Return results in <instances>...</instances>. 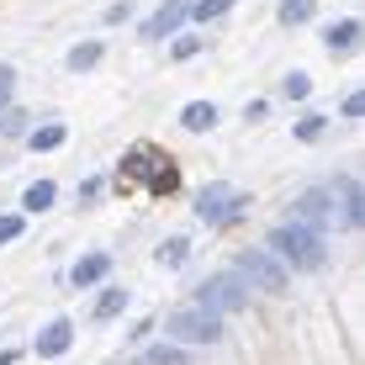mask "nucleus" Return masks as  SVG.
Masks as SVG:
<instances>
[{"mask_svg": "<svg viewBox=\"0 0 365 365\" xmlns=\"http://www.w3.org/2000/svg\"><path fill=\"white\" fill-rule=\"evenodd\" d=\"M270 255L281 259V265H292V270H318L329 249H323L318 228H307V222H281V228L270 233Z\"/></svg>", "mask_w": 365, "mask_h": 365, "instance_id": "obj_1", "label": "nucleus"}, {"mask_svg": "<svg viewBox=\"0 0 365 365\" xmlns=\"http://www.w3.org/2000/svg\"><path fill=\"white\" fill-rule=\"evenodd\" d=\"M138 175H148V191H175V159L170 154H159L154 143H138V148H128V159H122V185L128 180H138Z\"/></svg>", "mask_w": 365, "mask_h": 365, "instance_id": "obj_2", "label": "nucleus"}, {"mask_svg": "<svg viewBox=\"0 0 365 365\" xmlns=\"http://www.w3.org/2000/svg\"><path fill=\"white\" fill-rule=\"evenodd\" d=\"M165 329H170V339H185V344H212V339H222V312L185 302V307H175L165 318Z\"/></svg>", "mask_w": 365, "mask_h": 365, "instance_id": "obj_3", "label": "nucleus"}, {"mask_svg": "<svg viewBox=\"0 0 365 365\" xmlns=\"http://www.w3.org/2000/svg\"><path fill=\"white\" fill-rule=\"evenodd\" d=\"M238 275L249 281V292H270V297H281L286 286H292L286 265L270 255V249H244V255H238Z\"/></svg>", "mask_w": 365, "mask_h": 365, "instance_id": "obj_4", "label": "nucleus"}, {"mask_svg": "<svg viewBox=\"0 0 365 365\" xmlns=\"http://www.w3.org/2000/svg\"><path fill=\"white\" fill-rule=\"evenodd\" d=\"M249 297H255V292H249V281H244V275H212V281L207 286H201V307H212V312H238V307H249Z\"/></svg>", "mask_w": 365, "mask_h": 365, "instance_id": "obj_5", "label": "nucleus"}, {"mask_svg": "<svg viewBox=\"0 0 365 365\" xmlns=\"http://www.w3.org/2000/svg\"><path fill=\"white\" fill-rule=\"evenodd\" d=\"M238 207H244V196H238L233 185H207V191L196 196V217L201 222H228Z\"/></svg>", "mask_w": 365, "mask_h": 365, "instance_id": "obj_6", "label": "nucleus"}, {"mask_svg": "<svg viewBox=\"0 0 365 365\" xmlns=\"http://www.w3.org/2000/svg\"><path fill=\"white\" fill-rule=\"evenodd\" d=\"M292 212H297V222H307V228H323V222H339L334 191H323V185H312V191H302Z\"/></svg>", "mask_w": 365, "mask_h": 365, "instance_id": "obj_7", "label": "nucleus"}, {"mask_svg": "<svg viewBox=\"0 0 365 365\" xmlns=\"http://www.w3.org/2000/svg\"><path fill=\"white\" fill-rule=\"evenodd\" d=\"M334 207H344V212H339L344 228H360V180H355V175H344V180L334 185Z\"/></svg>", "mask_w": 365, "mask_h": 365, "instance_id": "obj_8", "label": "nucleus"}, {"mask_svg": "<svg viewBox=\"0 0 365 365\" xmlns=\"http://www.w3.org/2000/svg\"><path fill=\"white\" fill-rule=\"evenodd\" d=\"M69 344H74V323H69V318H53V323L43 329V339H37V355L53 360V355H64Z\"/></svg>", "mask_w": 365, "mask_h": 365, "instance_id": "obj_9", "label": "nucleus"}, {"mask_svg": "<svg viewBox=\"0 0 365 365\" xmlns=\"http://www.w3.org/2000/svg\"><path fill=\"white\" fill-rule=\"evenodd\" d=\"M185 16H191V0H170V6H165V11H159V16H154V21H148V27H143V32H148V37H170V32H175V27H180V21H185Z\"/></svg>", "mask_w": 365, "mask_h": 365, "instance_id": "obj_10", "label": "nucleus"}, {"mask_svg": "<svg viewBox=\"0 0 365 365\" xmlns=\"http://www.w3.org/2000/svg\"><path fill=\"white\" fill-rule=\"evenodd\" d=\"M180 128H191V133L217 128V106H212V101H191V106L180 111Z\"/></svg>", "mask_w": 365, "mask_h": 365, "instance_id": "obj_11", "label": "nucleus"}, {"mask_svg": "<svg viewBox=\"0 0 365 365\" xmlns=\"http://www.w3.org/2000/svg\"><path fill=\"white\" fill-rule=\"evenodd\" d=\"M106 270H111V259H106V255H85L80 265L69 270V281H74V286H96V281H101Z\"/></svg>", "mask_w": 365, "mask_h": 365, "instance_id": "obj_12", "label": "nucleus"}, {"mask_svg": "<svg viewBox=\"0 0 365 365\" xmlns=\"http://www.w3.org/2000/svg\"><path fill=\"white\" fill-rule=\"evenodd\" d=\"M53 180H37V185H27V196H21V207H27V212H48V207H53Z\"/></svg>", "mask_w": 365, "mask_h": 365, "instance_id": "obj_13", "label": "nucleus"}, {"mask_svg": "<svg viewBox=\"0 0 365 365\" xmlns=\"http://www.w3.org/2000/svg\"><path fill=\"white\" fill-rule=\"evenodd\" d=\"M355 37H360V21H334V27L323 32V43L329 48H355Z\"/></svg>", "mask_w": 365, "mask_h": 365, "instance_id": "obj_14", "label": "nucleus"}, {"mask_svg": "<svg viewBox=\"0 0 365 365\" xmlns=\"http://www.w3.org/2000/svg\"><path fill=\"white\" fill-rule=\"evenodd\" d=\"M185 255H191V238H165V244H159V265H185Z\"/></svg>", "mask_w": 365, "mask_h": 365, "instance_id": "obj_15", "label": "nucleus"}, {"mask_svg": "<svg viewBox=\"0 0 365 365\" xmlns=\"http://www.w3.org/2000/svg\"><path fill=\"white\" fill-rule=\"evenodd\" d=\"M64 138H69V128H58V122H53V128H37V133L27 138V143L37 148V154H48V148H58Z\"/></svg>", "mask_w": 365, "mask_h": 365, "instance_id": "obj_16", "label": "nucleus"}, {"mask_svg": "<svg viewBox=\"0 0 365 365\" xmlns=\"http://www.w3.org/2000/svg\"><path fill=\"white\" fill-rule=\"evenodd\" d=\"M143 365H191V355L185 349H175V344H159V349H148Z\"/></svg>", "mask_w": 365, "mask_h": 365, "instance_id": "obj_17", "label": "nucleus"}, {"mask_svg": "<svg viewBox=\"0 0 365 365\" xmlns=\"http://www.w3.org/2000/svg\"><path fill=\"white\" fill-rule=\"evenodd\" d=\"M101 64V43H80L69 48V69H96Z\"/></svg>", "mask_w": 365, "mask_h": 365, "instance_id": "obj_18", "label": "nucleus"}, {"mask_svg": "<svg viewBox=\"0 0 365 365\" xmlns=\"http://www.w3.org/2000/svg\"><path fill=\"white\" fill-rule=\"evenodd\" d=\"M312 11H318L312 0H286V6H281V21H286V27H297V21L312 16Z\"/></svg>", "mask_w": 365, "mask_h": 365, "instance_id": "obj_19", "label": "nucleus"}, {"mask_svg": "<svg viewBox=\"0 0 365 365\" xmlns=\"http://www.w3.org/2000/svg\"><path fill=\"white\" fill-rule=\"evenodd\" d=\"M228 6H233V0H196V6H191V16H196V21H212V16H222Z\"/></svg>", "mask_w": 365, "mask_h": 365, "instance_id": "obj_20", "label": "nucleus"}, {"mask_svg": "<svg viewBox=\"0 0 365 365\" xmlns=\"http://www.w3.org/2000/svg\"><path fill=\"white\" fill-rule=\"evenodd\" d=\"M122 307H128V292H106V297H101V307H96V318H117Z\"/></svg>", "mask_w": 365, "mask_h": 365, "instance_id": "obj_21", "label": "nucleus"}, {"mask_svg": "<svg viewBox=\"0 0 365 365\" xmlns=\"http://www.w3.org/2000/svg\"><path fill=\"white\" fill-rule=\"evenodd\" d=\"M323 128H329L323 117H302V122H297V138H302V143H318V138H323Z\"/></svg>", "mask_w": 365, "mask_h": 365, "instance_id": "obj_22", "label": "nucleus"}, {"mask_svg": "<svg viewBox=\"0 0 365 365\" xmlns=\"http://www.w3.org/2000/svg\"><path fill=\"white\" fill-rule=\"evenodd\" d=\"M281 91H286V96H292V101H302V96H307V91H312V80H307V74H292V80H286V85H281Z\"/></svg>", "mask_w": 365, "mask_h": 365, "instance_id": "obj_23", "label": "nucleus"}, {"mask_svg": "<svg viewBox=\"0 0 365 365\" xmlns=\"http://www.w3.org/2000/svg\"><path fill=\"white\" fill-rule=\"evenodd\" d=\"M21 228H27V222H21V217H0V244H11V238H21Z\"/></svg>", "mask_w": 365, "mask_h": 365, "instance_id": "obj_24", "label": "nucleus"}, {"mask_svg": "<svg viewBox=\"0 0 365 365\" xmlns=\"http://www.w3.org/2000/svg\"><path fill=\"white\" fill-rule=\"evenodd\" d=\"M11 85H16V69H11V64H0V101L11 96Z\"/></svg>", "mask_w": 365, "mask_h": 365, "instance_id": "obj_25", "label": "nucleus"}, {"mask_svg": "<svg viewBox=\"0 0 365 365\" xmlns=\"http://www.w3.org/2000/svg\"><path fill=\"white\" fill-rule=\"evenodd\" d=\"M11 360H16V355H11V349H0V365H11Z\"/></svg>", "mask_w": 365, "mask_h": 365, "instance_id": "obj_26", "label": "nucleus"}]
</instances>
